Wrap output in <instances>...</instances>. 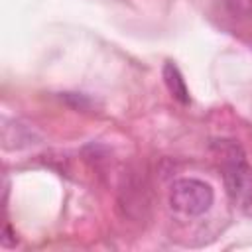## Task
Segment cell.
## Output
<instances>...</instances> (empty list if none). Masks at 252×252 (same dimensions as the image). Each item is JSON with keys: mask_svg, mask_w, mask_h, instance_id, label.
<instances>
[{"mask_svg": "<svg viewBox=\"0 0 252 252\" xmlns=\"http://www.w3.org/2000/svg\"><path fill=\"white\" fill-rule=\"evenodd\" d=\"M215 201L213 187L195 177H181L173 181L169 191V205L173 211L185 217L205 215Z\"/></svg>", "mask_w": 252, "mask_h": 252, "instance_id": "obj_2", "label": "cell"}, {"mask_svg": "<svg viewBox=\"0 0 252 252\" xmlns=\"http://www.w3.org/2000/svg\"><path fill=\"white\" fill-rule=\"evenodd\" d=\"M163 83H165L169 94L177 102H181V104H189L191 102V96H189V89L185 85V79H183L181 71L177 69V65L171 63V61H167L163 65Z\"/></svg>", "mask_w": 252, "mask_h": 252, "instance_id": "obj_3", "label": "cell"}, {"mask_svg": "<svg viewBox=\"0 0 252 252\" xmlns=\"http://www.w3.org/2000/svg\"><path fill=\"white\" fill-rule=\"evenodd\" d=\"M219 150L226 195L238 207L252 205V167L248 165L242 148L234 142H222Z\"/></svg>", "mask_w": 252, "mask_h": 252, "instance_id": "obj_1", "label": "cell"}]
</instances>
